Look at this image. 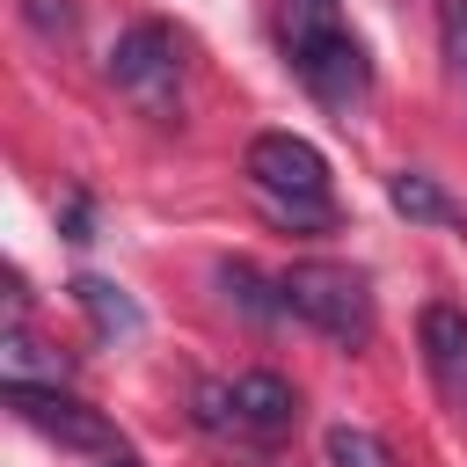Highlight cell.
<instances>
[{
    "mask_svg": "<svg viewBox=\"0 0 467 467\" xmlns=\"http://www.w3.org/2000/svg\"><path fill=\"white\" fill-rule=\"evenodd\" d=\"M248 182H255L263 212L285 219V226H328V219H336V204H328V161H321V146L299 139V131H263V139H248Z\"/></svg>",
    "mask_w": 467,
    "mask_h": 467,
    "instance_id": "7a4b0ae2",
    "label": "cell"
},
{
    "mask_svg": "<svg viewBox=\"0 0 467 467\" xmlns=\"http://www.w3.org/2000/svg\"><path fill=\"white\" fill-rule=\"evenodd\" d=\"M226 394H234V423L255 431V438H277V431H292V416H299V394H292V379H277V372H241Z\"/></svg>",
    "mask_w": 467,
    "mask_h": 467,
    "instance_id": "52a82bcc",
    "label": "cell"
},
{
    "mask_svg": "<svg viewBox=\"0 0 467 467\" xmlns=\"http://www.w3.org/2000/svg\"><path fill=\"white\" fill-rule=\"evenodd\" d=\"M73 299H80V314H88L102 336H139V306H131L109 277H73Z\"/></svg>",
    "mask_w": 467,
    "mask_h": 467,
    "instance_id": "30bf717a",
    "label": "cell"
},
{
    "mask_svg": "<svg viewBox=\"0 0 467 467\" xmlns=\"http://www.w3.org/2000/svg\"><path fill=\"white\" fill-rule=\"evenodd\" d=\"M387 204L401 212V219H416V226H460V204L423 175V168H401V175H387Z\"/></svg>",
    "mask_w": 467,
    "mask_h": 467,
    "instance_id": "ba28073f",
    "label": "cell"
},
{
    "mask_svg": "<svg viewBox=\"0 0 467 467\" xmlns=\"http://www.w3.org/2000/svg\"><path fill=\"white\" fill-rule=\"evenodd\" d=\"M285 44H292V66H299V80H306L314 102H328V109L350 117L372 95V58L350 36V22H343L336 0H285Z\"/></svg>",
    "mask_w": 467,
    "mask_h": 467,
    "instance_id": "6da1fadb",
    "label": "cell"
},
{
    "mask_svg": "<svg viewBox=\"0 0 467 467\" xmlns=\"http://www.w3.org/2000/svg\"><path fill=\"white\" fill-rule=\"evenodd\" d=\"M416 336H423V365H431V379L467 409V314L438 299V306H423Z\"/></svg>",
    "mask_w": 467,
    "mask_h": 467,
    "instance_id": "8992f818",
    "label": "cell"
},
{
    "mask_svg": "<svg viewBox=\"0 0 467 467\" xmlns=\"http://www.w3.org/2000/svg\"><path fill=\"white\" fill-rule=\"evenodd\" d=\"M277 285H285V306L299 321H314L328 343H350L358 350L372 336V292H365V277L350 263H292Z\"/></svg>",
    "mask_w": 467,
    "mask_h": 467,
    "instance_id": "277c9868",
    "label": "cell"
},
{
    "mask_svg": "<svg viewBox=\"0 0 467 467\" xmlns=\"http://www.w3.org/2000/svg\"><path fill=\"white\" fill-rule=\"evenodd\" d=\"M219 285H226V299H234L241 314H255V321L285 306V285H263V277H255L248 263H219Z\"/></svg>",
    "mask_w": 467,
    "mask_h": 467,
    "instance_id": "8fae6325",
    "label": "cell"
},
{
    "mask_svg": "<svg viewBox=\"0 0 467 467\" xmlns=\"http://www.w3.org/2000/svg\"><path fill=\"white\" fill-rule=\"evenodd\" d=\"M22 22L36 36H73V0H22Z\"/></svg>",
    "mask_w": 467,
    "mask_h": 467,
    "instance_id": "4fadbf2b",
    "label": "cell"
},
{
    "mask_svg": "<svg viewBox=\"0 0 467 467\" xmlns=\"http://www.w3.org/2000/svg\"><path fill=\"white\" fill-rule=\"evenodd\" d=\"M109 467H139V460H109Z\"/></svg>",
    "mask_w": 467,
    "mask_h": 467,
    "instance_id": "5bb4252c",
    "label": "cell"
},
{
    "mask_svg": "<svg viewBox=\"0 0 467 467\" xmlns=\"http://www.w3.org/2000/svg\"><path fill=\"white\" fill-rule=\"evenodd\" d=\"M7 409H15L29 431H44V438H58V445H73V452L124 460V445H117V423H109L102 409H88V401L58 394V387H7Z\"/></svg>",
    "mask_w": 467,
    "mask_h": 467,
    "instance_id": "5b68a950",
    "label": "cell"
},
{
    "mask_svg": "<svg viewBox=\"0 0 467 467\" xmlns=\"http://www.w3.org/2000/svg\"><path fill=\"white\" fill-rule=\"evenodd\" d=\"M109 80L124 102H139L153 124H175L182 117V44L161 29V22H139L109 44Z\"/></svg>",
    "mask_w": 467,
    "mask_h": 467,
    "instance_id": "3957f363",
    "label": "cell"
},
{
    "mask_svg": "<svg viewBox=\"0 0 467 467\" xmlns=\"http://www.w3.org/2000/svg\"><path fill=\"white\" fill-rule=\"evenodd\" d=\"M328 460H336V467H387V445H379L372 431L336 423V431H328Z\"/></svg>",
    "mask_w": 467,
    "mask_h": 467,
    "instance_id": "7c38bea8",
    "label": "cell"
},
{
    "mask_svg": "<svg viewBox=\"0 0 467 467\" xmlns=\"http://www.w3.org/2000/svg\"><path fill=\"white\" fill-rule=\"evenodd\" d=\"M0 350H7V387H58V379H66V358H58V350H44L22 321L7 328V343H0Z\"/></svg>",
    "mask_w": 467,
    "mask_h": 467,
    "instance_id": "9c48e42d",
    "label": "cell"
}]
</instances>
